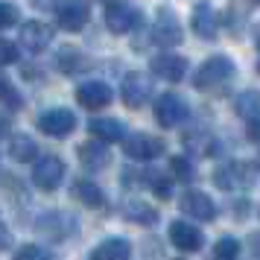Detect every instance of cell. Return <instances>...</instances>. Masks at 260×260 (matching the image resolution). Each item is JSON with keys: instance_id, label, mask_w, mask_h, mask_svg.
<instances>
[{"instance_id": "cell-1", "label": "cell", "mask_w": 260, "mask_h": 260, "mask_svg": "<svg viewBox=\"0 0 260 260\" xmlns=\"http://www.w3.org/2000/svg\"><path fill=\"white\" fill-rule=\"evenodd\" d=\"M237 73L234 61L228 56H211V59L202 61V68L193 73V88L199 91H213V88H222L231 76Z\"/></svg>"}, {"instance_id": "cell-2", "label": "cell", "mask_w": 260, "mask_h": 260, "mask_svg": "<svg viewBox=\"0 0 260 260\" xmlns=\"http://www.w3.org/2000/svg\"><path fill=\"white\" fill-rule=\"evenodd\" d=\"M213 181L222 190H248L257 181V167L248 161H231L213 173Z\"/></svg>"}, {"instance_id": "cell-3", "label": "cell", "mask_w": 260, "mask_h": 260, "mask_svg": "<svg viewBox=\"0 0 260 260\" xmlns=\"http://www.w3.org/2000/svg\"><path fill=\"white\" fill-rule=\"evenodd\" d=\"M141 12L132 6L129 0H108L106 3V26L114 36H126L135 26H141Z\"/></svg>"}, {"instance_id": "cell-4", "label": "cell", "mask_w": 260, "mask_h": 260, "mask_svg": "<svg viewBox=\"0 0 260 260\" xmlns=\"http://www.w3.org/2000/svg\"><path fill=\"white\" fill-rule=\"evenodd\" d=\"M190 114L187 103L181 100L178 94L173 91H167L155 100V120H158V126H164V129H176L178 123H184Z\"/></svg>"}, {"instance_id": "cell-5", "label": "cell", "mask_w": 260, "mask_h": 260, "mask_svg": "<svg viewBox=\"0 0 260 260\" xmlns=\"http://www.w3.org/2000/svg\"><path fill=\"white\" fill-rule=\"evenodd\" d=\"M120 96L129 108H141L149 103L152 96V76L149 73H141V71H132L126 73V79L120 85Z\"/></svg>"}, {"instance_id": "cell-6", "label": "cell", "mask_w": 260, "mask_h": 260, "mask_svg": "<svg viewBox=\"0 0 260 260\" xmlns=\"http://www.w3.org/2000/svg\"><path fill=\"white\" fill-rule=\"evenodd\" d=\"M36 231L41 237H47V240L61 243V240H68V237L76 231V219L64 211H50V213H41V216H38Z\"/></svg>"}, {"instance_id": "cell-7", "label": "cell", "mask_w": 260, "mask_h": 260, "mask_svg": "<svg viewBox=\"0 0 260 260\" xmlns=\"http://www.w3.org/2000/svg\"><path fill=\"white\" fill-rule=\"evenodd\" d=\"M64 178V161L59 155H44L32 167V184L38 190H56Z\"/></svg>"}, {"instance_id": "cell-8", "label": "cell", "mask_w": 260, "mask_h": 260, "mask_svg": "<svg viewBox=\"0 0 260 260\" xmlns=\"http://www.w3.org/2000/svg\"><path fill=\"white\" fill-rule=\"evenodd\" d=\"M123 152L129 155L132 161H152L164 152V141L155 138V135H146V132H138V135H129L123 141Z\"/></svg>"}, {"instance_id": "cell-9", "label": "cell", "mask_w": 260, "mask_h": 260, "mask_svg": "<svg viewBox=\"0 0 260 260\" xmlns=\"http://www.w3.org/2000/svg\"><path fill=\"white\" fill-rule=\"evenodd\" d=\"M38 129L50 138H68L76 129V114L71 108H50L38 117Z\"/></svg>"}, {"instance_id": "cell-10", "label": "cell", "mask_w": 260, "mask_h": 260, "mask_svg": "<svg viewBox=\"0 0 260 260\" xmlns=\"http://www.w3.org/2000/svg\"><path fill=\"white\" fill-rule=\"evenodd\" d=\"M56 21H59L61 29L79 32V29H85V24L91 21V9H88L85 0H61L59 9H56Z\"/></svg>"}, {"instance_id": "cell-11", "label": "cell", "mask_w": 260, "mask_h": 260, "mask_svg": "<svg viewBox=\"0 0 260 260\" xmlns=\"http://www.w3.org/2000/svg\"><path fill=\"white\" fill-rule=\"evenodd\" d=\"M181 24H178V18L173 9H158V21L152 26V41L155 44H161V47H176L181 44Z\"/></svg>"}, {"instance_id": "cell-12", "label": "cell", "mask_w": 260, "mask_h": 260, "mask_svg": "<svg viewBox=\"0 0 260 260\" xmlns=\"http://www.w3.org/2000/svg\"><path fill=\"white\" fill-rule=\"evenodd\" d=\"M76 100L88 111H100V108H106L114 100V91H111V85L100 82V79H91V82H82L76 88Z\"/></svg>"}, {"instance_id": "cell-13", "label": "cell", "mask_w": 260, "mask_h": 260, "mask_svg": "<svg viewBox=\"0 0 260 260\" xmlns=\"http://www.w3.org/2000/svg\"><path fill=\"white\" fill-rule=\"evenodd\" d=\"M170 243H173L178 251L193 254V251H199V248L205 246V234H202L196 225L184 222V219H176V222L170 225Z\"/></svg>"}, {"instance_id": "cell-14", "label": "cell", "mask_w": 260, "mask_h": 260, "mask_svg": "<svg viewBox=\"0 0 260 260\" xmlns=\"http://www.w3.org/2000/svg\"><path fill=\"white\" fill-rule=\"evenodd\" d=\"M181 211L187 213V216H193V219H202V222H213L216 219V205L202 190H187L181 196Z\"/></svg>"}, {"instance_id": "cell-15", "label": "cell", "mask_w": 260, "mask_h": 260, "mask_svg": "<svg viewBox=\"0 0 260 260\" xmlns=\"http://www.w3.org/2000/svg\"><path fill=\"white\" fill-rule=\"evenodd\" d=\"M53 36H56V29L50 24H44V21H26V24L21 26V44H24V50H29V53L47 50Z\"/></svg>"}, {"instance_id": "cell-16", "label": "cell", "mask_w": 260, "mask_h": 260, "mask_svg": "<svg viewBox=\"0 0 260 260\" xmlns=\"http://www.w3.org/2000/svg\"><path fill=\"white\" fill-rule=\"evenodd\" d=\"M187 68H190L187 59L178 56V53H161V56L152 59V73L167 79V82H181L187 76Z\"/></svg>"}, {"instance_id": "cell-17", "label": "cell", "mask_w": 260, "mask_h": 260, "mask_svg": "<svg viewBox=\"0 0 260 260\" xmlns=\"http://www.w3.org/2000/svg\"><path fill=\"white\" fill-rule=\"evenodd\" d=\"M190 26H193V32L199 38L211 41V38L219 36V15H216V9H213L211 3H199V6L193 9Z\"/></svg>"}, {"instance_id": "cell-18", "label": "cell", "mask_w": 260, "mask_h": 260, "mask_svg": "<svg viewBox=\"0 0 260 260\" xmlns=\"http://www.w3.org/2000/svg\"><path fill=\"white\" fill-rule=\"evenodd\" d=\"M88 132L94 135L96 141L103 143H117V141H126V126L114 117H96L88 123Z\"/></svg>"}, {"instance_id": "cell-19", "label": "cell", "mask_w": 260, "mask_h": 260, "mask_svg": "<svg viewBox=\"0 0 260 260\" xmlns=\"http://www.w3.org/2000/svg\"><path fill=\"white\" fill-rule=\"evenodd\" d=\"M129 254H132V243L126 237H108L91 251L88 260H129Z\"/></svg>"}, {"instance_id": "cell-20", "label": "cell", "mask_w": 260, "mask_h": 260, "mask_svg": "<svg viewBox=\"0 0 260 260\" xmlns=\"http://www.w3.org/2000/svg\"><path fill=\"white\" fill-rule=\"evenodd\" d=\"M79 161H82L88 170H103V167H108V161H111V155H108V146L103 141H88L79 146Z\"/></svg>"}, {"instance_id": "cell-21", "label": "cell", "mask_w": 260, "mask_h": 260, "mask_svg": "<svg viewBox=\"0 0 260 260\" xmlns=\"http://www.w3.org/2000/svg\"><path fill=\"white\" fill-rule=\"evenodd\" d=\"M73 196L82 202L85 208H103V205H106L103 190L96 187L94 181H85V178H79V181L73 184Z\"/></svg>"}, {"instance_id": "cell-22", "label": "cell", "mask_w": 260, "mask_h": 260, "mask_svg": "<svg viewBox=\"0 0 260 260\" xmlns=\"http://www.w3.org/2000/svg\"><path fill=\"white\" fill-rule=\"evenodd\" d=\"M9 155H12L18 164H26V161H36L38 146L29 135H15L12 141H9Z\"/></svg>"}, {"instance_id": "cell-23", "label": "cell", "mask_w": 260, "mask_h": 260, "mask_svg": "<svg viewBox=\"0 0 260 260\" xmlns=\"http://www.w3.org/2000/svg\"><path fill=\"white\" fill-rule=\"evenodd\" d=\"M234 111L243 120H257L260 117V91H243V94H237Z\"/></svg>"}, {"instance_id": "cell-24", "label": "cell", "mask_w": 260, "mask_h": 260, "mask_svg": "<svg viewBox=\"0 0 260 260\" xmlns=\"http://www.w3.org/2000/svg\"><path fill=\"white\" fill-rule=\"evenodd\" d=\"M59 68H61V73H79L88 68V59L76 47H64L59 53Z\"/></svg>"}, {"instance_id": "cell-25", "label": "cell", "mask_w": 260, "mask_h": 260, "mask_svg": "<svg viewBox=\"0 0 260 260\" xmlns=\"http://www.w3.org/2000/svg\"><path fill=\"white\" fill-rule=\"evenodd\" d=\"M126 216H129L132 222H141V225L158 222V213H155L152 208H146L143 202H129V205H126Z\"/></svg>"}, {"instance_id": "cell-26", "label": "cell", "mask_w": 260, "mask_h": 260, "mask_svg": "<svg viewBox=\"0 0 260 260\" xmlns=\"http://www.w3.org/2000/svg\"><path fill=\"white\" fill-rule=\"evenodd\" d=\"M146 184L152 187V193L158 196V199H170L173 196V181L164 176V173H146Z\"/></svg>"}, {"instance_id": "cell-27", "label": "cell", "mask_w": 260, "mask_h": 260, "mask_svg": "<svg viewBox=\"0 0 260 260\" xmlns=\"http://www.w3.org/2000/svg\"><path fill=\"white\" fill-rule=\"evenodd\" d=\"M237 254H240V240H234V237L216 240V246H213V257L216 260H237Z\"/></svg>"}, {"instance_id": "cell-28", "label": "cell", "mask_w": 260, "mask_h": 260, "mask_svg": "<svg viewBox=\"0 0 260 260\" xmlns=\"http://www.w3.org/2000/svg\"><path fill=\"white\" fill-rule=\"evenodd\" d=\"M15 260H56L53 251H47L44 246H36V243H26L15 251Z\"/></svg>"}, {"instance_id": "cell-29", "label": "cell", "mask_w": 260, "mask_h": 260, "mask_svg": "<svg viewBox=\"0 0 260 260\" xmlns=\"http://www.w3.org/2000/svg\"><path fill=\"white\" fill-rule=\"evenodd\" d=\"M0 103H6V106H12V108H21V94L15 91V85L0 73Z\"/></svg>"}, {"instance_id": "cell-30", "label": "cell", "mask_w": 260, "mask_h": 260, "mask_svg": "<svg viewBox=\"0 0 260 260\" xmlns=\"http://www.w3.org/2000/svg\"><path fill=\"white\" fill-rule=\"evenodd\" d=\"M170 167H173L176 178H181V181H190V178H196V170H193V164H190L187 158H181V155H176V158L170 161Z\"/></svg>"}, {"instance_id": "cell-31", "label": "cell", "mask_w": 260, "mask_h": 260, "mask_svg": "<svg viewBox=\"0 0 260 260\" xmlns=\"http://www.w3.org/2000/svg\"><path fill=\"white\" fill-rule=\"evenodd\" d=\"M18 44H12L9 38H0V68H6V64H15L18 61Z\"/></svg>"}, {"instance_id": "cell-32", "label": "cell", "mask_w": 260, "mask_h": 260, "mask_svg": "<svg viewBox=\"0 0 260 260\" xmlns=\"http://www.w3.org/2000/svg\"><path fill=\"white\" fill-rule=\"evenodd\" d=\"M18 24V9L12 3H0V29H9Z\"/></svg>"}, {"instance_id": "cell-33", "label": "cell", "mask_w": 260, "mask_h": 260, "mask_svg": "<svg viewBox=\"0 0 260 260\" xmlns=\"http://www.w3.org/2000/svg\"><path fill=\"white\" fill-rule=\"evenodd\" d=\"M12 246V234H9V228L0 222V251H6V248Z\"/></svg>"}, {"instance_id": "cell-34", "label": "cell", "mask_w": 260, "mask_h": 260, "mask_svg": "<svg viewBox=\"0 0 260 260\" xmlns=\"http://www.w3.org/2000/svg\"><path fill=\"white\" fill-rule=\"evenodd\" d=\"M248 141L260 143V117L257 120H248Z\"/></svg>"}, {"instance_id": "cell-35", "label": "cell", "mask_w": 260, "mask_h": 260, "mask_svg": "<svg viewBox=\"0 0 260 260\" xmlns=\"http://www.w3.org/2000/svg\"><path fill=\"white\" fill-rule=\"evenodd\" d=\"M248 240H251V243H248V246H251V254L260 260V234H251Z\"/></svg>"}, {"instance_id": "cell-36", "label": "cell", "mask_w": 260, "mask_h": 260, "mask_svg": "<svg viewBox=\"0 0 260 260\" xmlns=\"http://www.w3.org/2000/svg\"><path fill=\"white\" fill-rule=\"evenodd\" d=\"M32 6H38V9H53L56 0H32Z\"/></svg>"}, {"instance_id": "cell-37", "label": "cell", "mask_w": 260, "mask_h": 260, "mask_svg": "<svg viewBox=\"0 0 260 260\" xmlns=\"http://www.w3.org/2000/svg\"><path fill=\"white\" fill-rule=\"evenodd\" d=\"M6 132H9V120L0 117V135H6Z\"/></svg>"}, {"instance_id": "cell-38", "label": "cell", "mask_w": 260, "mask_h": 260, "mask_svg": "<svg viewBox=\"0 0 260 260\" xmlns=\"http://www.w3.org/2000/svg\"><path fill=\"white\" fill-rule=\"evenodd\" d=\"M254 41H257V47H260V26H257V32H254Z\"/></svg>"}, {"instance_id": "cell-39", "label": "cell", "mask_w": 260, "mask_h": 260, "mask_svg": "<svg viewBox=\"0 0 260 260\" xmlns=\"http://www.w3.org/2000/svg\"><path fill=\"white\" fill-rule=\"evenodd\" d=\"M257 73H260V61H257Z\"/></svg>"}, {"instance_id": "cell-40", "label": "cell", "mask_w": 260, "mask_h": 260, "mask_svg": "<svg viewBox=\"0 0 260 260\" xmlns=\"http://www.w3.org/2000/svg\"><path fill=\"white\" fill-rule=\"evenodd\" d=\"M257 3H260V0H257Z\"/></svg>"}]
</instances>
